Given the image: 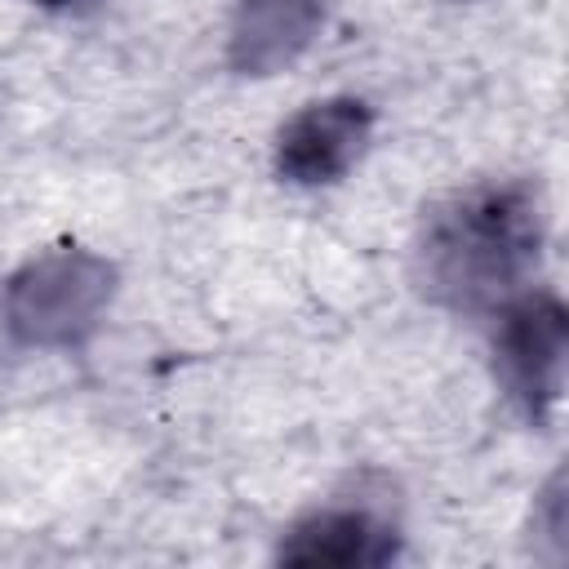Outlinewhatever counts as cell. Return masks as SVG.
<instances>
[{
    "label": "cell",
    "instance_id": "cell-1",
    "mask_svg": "<svg viewBox=\"0 0 569 569\" xmlns=\"http://www.w3.org/2000/svg\"><path fill=\"white\" fill-rule=\"evenodd\" d=\"M542 213L525 182L476 187L445 204L418 249L422 289L458 311L507 307L538 262Z\"/></svg>",
    "mask_w": 569,
    "mask_h": 569
},
{
    "label": "cell",
    "instance_id": "cell-2",
    "mask_svg": "<svg viewBox=\"0 0 569 569\" xmlns=\"http://www.w3.org/2000/svg\"><path fill=\"white\" fill-rule=\"evenodd\" d=\"M111 280L116 271L98 253L53 249L9 280V329L31 347H71L98 325Z\"/></svg>",
    "mask_w": 569,
    "mask_h": 569
},
{
    "label": "cell",
    "instance_id": "cell-3",
    "mask_svg": "<svg viewBox=\"0 0 569 569\" xmlns=\"http://www.w3.org/2000/svg\"><path fill=\"white\" fill-rule=\"evenodd\" d=\"M565 351H569V320L560 298L529 293L502 307L498 320V369L511 400L525 409L529 422H547L560 382H565Z\"/></svg>",
    "mask_w": 569,
    "mask_h": 569
},
{
    "label": "cell",
    "instance_id": "cell-4",
    "mask_svg": "<svg viewBox=\"0 0 569 569\" xmlns=\"http://www.w3.org/2000/svg\"><path fill=\"white\" fill-rule=\"evenodd\" d=\"M373 133V111L360 98H325L302 107L276 142V169L280 178L298 187L338 182L365 151Z\"/></svg>",
    "mask_w": 569,
    "mask_h": 569
},
{
    "label": "cell",
    "instance_id": "cell-5",
    "mask_svg": "<svg viewBox=\"0 0 569 569\" xmlns=\"http://www.w3.org/2000/svg\"><path fill=\"white\" fill-rule=\"evenodd\" d=\"M276 556L284 565H387L396 556V529L365 507H329L298 520Z\"/></svg>",
    "mask_w": 569,
    "mask_h": 569
},
{
    "label": "cell",
    "instance_id": "cell-6",
    "mask_svg": "<svg viewBox=\"0 0 569 569\" xmlns=\"http://www.w3.org/2000/svg\"><path fill=\"white\" fill-rule=\"evenodd\" d=\"M320 27V0H244L231 27V67L271 76L293 62Z\"/></svg>",
    "mask_w": 569,
    "mask_h": 569
},
{
    "label": "cell",
    "instance_id": "cell-7",
    "mask_svg": "<svg viewBox=\"0 0 569 569\" xmlns=\"http://www.w3.org/2000/svg\"><path fill=\"white\" fill-rule=\"evenodd\" d=\"M40 4H49V9H58V4H71V0H40Z\"/></svg>",
    "mask_w": 569,
    "mask_h": 569
}]
</instances>
